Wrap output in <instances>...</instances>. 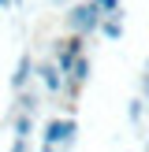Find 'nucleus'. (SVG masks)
<instances>
[{
  "mask_svg": "<svg viewBox=\"0 0 149 152\" xmlns=\"http://www.w3.org/2000/svg\"><path fill=\"white\" fill-rule=\"evenodd\" d=\"M101 22H104V11H101L97 4H89V0L71 4V7H67V15H63L67 34H74V37H93L97 30H101Z\"/></svg>",
  "mask_w": 149,
  "mask_h": 152,
  "instance_id": "nucleus-1",
  "label": "nucleus"
},
{
  "mask_svg": "<svg viewBox=\"0 0 149 152\" xmlns=\"http://www.w3.org/2000/svg\"><path fill=\"white\" fill-rule=\"evenodd\" d=\"M74 141H78V123H74V115L67 119H49L41 130V145L56 148V152H71Z\"/></svg>",
  "mask_w": 149,
  "mask_h": 152,
  "instance_id": "nucleus-2",
  "label": "nucleus"
},
{
  "mask_svg": "<svg viewBox=\"0 0 149 152\" xmlns=\"http://www.w3.org/2000/svg\"><path fill=\"white\" fill-rule=\"evenodd\" d=\"M34 78L41 82V89L45 93H52V96H63V71L56 67V59H37L34 63Z\"/></svg>",
  "mask_w": 149,
  "mask_h": 152,
  "instance_id": "nucleus-3",
  "label": "nucleus"
},
{
  "mask_svg": "<svg viewBox=\"0 0 149 152\" xmlns=\"http://www.w3.org/2000/svg\"><path fill=\"white\" fill-rule=\"evenodd\" d=\"M30 82H34V56H30V52H22V56L15 59V74H11V93H22V89H30Z\"/></svg>",
  "mask_w": 149,
  "mask_h": 152,
  "instance_id": "nucleus-4",
  "label": "nucleus"
},
{
  "mask_svg": "<svg viewBox=\"0 0 149 152\" xmlns=\"http://www.w3.org/2000/svg\"><path fill=\"white\" fill-rule=\"evenodd\" d=\"M123 19H127V11L104 15V22H101V30H97V34H101L104 41H119V37H123Z\"/></svg>",
  "mask_w": 149,
  "mask_h": 152,
  "instance_id": "nucleus-5",
  "label": "nucleus"
},
{
  "mask_svg": "<svg viewBox=\"0 0 149 152\" xmlns=\"http://www.w3.org/2000/svg\"><path fill=\"white\" fill-rule=\"evenodd\" d=\"M89 71H93V63H89V56H78V59H74V67H71V74H67V82L82 89V86L89 82Z\"/></svg>",
  "mask_w": 149,
  "mask_h": 152,
  "instance_id": "nucleus-6",
  "label": "nucleus"
},
{
  "mask_svg": "<svg viewBox=\"0 0 149 152\" xmlns=\"http://www.w3.org/2000/svg\"><path fill=\"white\" fill-rule=\"evenodd\" d=\"M34 123H37V119H30V115H15V119H11V134H15V141H30Z\"/></svg>",
  "mask_w": 149,
  "mask_h": 152,
  "instance_id": "nucleus-7",
  "label": "nucleus"
},
{
  "mask_svg": "<svg viewBox=\"0 0 149 152\" xmlns=\"http://www.w3.org/2000/svg\"><path fill=\"white\" fill-rule=\"evenodd\" d=\"M145 100H142V96H131V100H127V123L131 126H142V119H145Z\"/></svg>",
  "mask_w": 149,
  "mask_h": 152,
  "instance_id": "nucleus-8",
  "label": "nucleus"
},
{
  "mask_svg": "<svg viewBox=\"0 0 149 152\" xmlns=\"http://www.w3.org/2000/svg\"><path fill=\"white\" fill-rule=\"evenodd\" d=\"M7 152H30V141H11V148Z\"/></svg>",
  "mask_w": 149,
  "mask_h": 152,
  "instance_id": "nucleus-9",
  "label": "nucleus"
},
{
  "mask_svg": "<svg viewBox=\"0 0 149 152\" xmlns=\"http://www.w3.org/2000/svg\"><path fill=\"white\" fill-rule=\"evenodd\" d=\"M15 7V0H0V11H11Z\"/></svg>",
  "mask_w": 149,
  "mask_h": 152,
  "instance_id": "nucleus-10",
  "label": "nucleus"
},
{
  "mask_svg": "<svg viewBox=\"0 0 149 152\" xmlns=\"http://www.w3.org/2000/svg\"><path fill=\"white\" fill-rule=\"evenodd\" d=\"M142 100H145V108H149V89H142Z\"/></svg>",
  "mask_w": 149,
  "mask_h": 152,
  "instance_id": "nucleus-11",
  "label": "nucleus"
},
{
  "mask_svg": "<svg viewBox=\"0 0 149 152\" xmlns=\"http://www.w3.org/2000/svg\"><path fill=\"white\" fill-rule=\"evenodd\" d=\"M52 4H67V0H52Z\"/></svg>",
  "mask_w": 149,
  "mask_h": 152,
  "instance_id": "nucleus-12",
  "label": "nucleus"
},
{
  "mask_svg": "<svg viewBox=\"0 0 149 152\" xmlns=\"http://www.w3.org/2000/svg\"><path fill=\"white\" fill-rule=\"evenodd\" d=\"M145 152H149V137H145Z\"/></svg>",
  "mask_w": 149,
  "mask_h": 152,
  "instance_id": "nucleus-13",
  "label": "nucleus"
}]
</instances>
